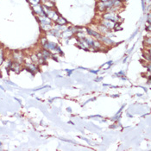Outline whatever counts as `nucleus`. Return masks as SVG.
I'll return each instance as SVG.
<instances>
[{"label":"nucleus","instance_id":"7ed1b4c3","mask_svg":"<svg viewBox=\"0 0 151 151\" xmlns=\"http://www.w3.org/2000/svg\"><path fill=\"white\" fill-rule=\"evenodd\" d=\"M10 69L14 71L16 74H19L21 71V66L18 62H11L10 65Z\"/></svg>","mask_w":151,"mask_h":151},{"label":"nucleus","instance_id":"0eeeda50","mask_svg":"<svg viewBox=\"0 0 151 151\" xmlns=\"http://www.w3.org/2000/svg\"><path fill=\"white\" fill-rule=\"evenodd\" d=\"M55 22H56V24H58V25H62V26H64L68 24V21H66L64 18L60 16H59V18L55 20Z\"/></svg>","mask_w":151,"mask_h":151},{"label":"nucleus","instance_id":"f03ea898","mask_svg":"<svg viewBox=\"0 0 151 151\" xmlns=\"http://www.w3.org/2000/svg\"><path fill=\"white\" fill-rule=\"evenodd\" d=\"M56 47L57 45L55 44L54 42H47L44 45H43V48L46 50H48V51H54L56 52Z\"/></svg>","mask_w":151,"mask_h":151},{"label":"nucleus","instance_id":"dca6fc26","mask_svg":"<svg viewBox=\"0 0 151 151\" xmlns=\"http://www.w3.org/2000/svg\"><path fill=\"white\" fill-rule=\"evenodd\" d=\"M47 39L46 38H42V40H41V42H42V46L45 44L46 42H47Z\"/></svg>","mask_w":151,"mask_h":151},{"label":"nucleus","instance_id":"f8f14e48","mask_svg":"<svg viewBox=\"0 0 151 151\" xmlns=\"http://www.w3.org/2000/svg\"><path fill=\"white\" fill-rule=\"evenodd\" d=\"M30 59H31L32 62H33L34 64H37L38 60H39V59H38V57L36 54H32L31 56H30Z\"/></svg>","mask_w":151,"mask_h":151},{"label":"nucleus","instance_id":"9d476101","mask_svg":"<svg viewBox=\"0 0 151 151\" xmlns=\"http://www.w3.org/2000/svg\"><path fill=\"white\" fill-rule=\"evenodd\" d=\"M98 30L100 31V34H106V33H108L109 32V30H108V28H106V27H104V25H102V24H100V25L98 26Z\"/></svg>","mask_w":151,"mask_h":151},{"label":"nucleus","instance_id":"423d86ee","mask_svg":"<svg viewBox=\"0 0 151 151\" xmlns=\"http://www.w3.org/2000/svg\"><path fill=\"white\" fill-rule=\"evenodd\" d=\"M100 40L103 42V43H104V45H107V46H112V45H113V44H114L113 41H112V40H110L109 37H106V36H102V37H101V39H100Z\"/></svg>","mask_w":151,"mask_h":151},{"label":"nucleus","instance_id":"ddd939ff","mask_svg":"<svg viewBox=\"0 0 151 151\" xmlns=\"http://www.w3.org/2000/svg\"><path fill=\"white\" fill-rule=\"evenodd\" d=\"M28 2H30L33 6L34 5H37L40 4V0H28Z\"/></svg>","mask_w":151,"mask_h":151},{"label":"nucleus","instance_id":"f3484780","mask_svg":"<svg viewBox=\"0 0 151 151\" xmlns=\"http://www.w3.org/2000/svg\"><path fill=\"white\" fill-rule=\"evenodd\" d=\"M145 42H146L148 43V45H150V38L148 37V39H145Z\"/></svg>","mask_w":151,"mask_h":151},{"label":"nucleus","instance_id":"a211bd4d","mask_svg":"<svg viewBox=\"0 0 151 151\" xmlns=\"http://www.w3.org/2000/svg\"><path fill=\"white\" fill-rule=\"evenodd\" d=\"M90 72H92V74H98V70H97V71H93V70H90Z\"/></svg>","mask_w":151,"mask_h":151},{"label":"nucleus","instance_id":"6ab92c4d","mask_svg":"<svg viewBox=\"0 0 151 151\" xmlns=\"http://www.w3.org/2000/svg\"><path fill=\"white\" fill-rule=\"evenodd\" d=\"M66 110H68V112H72L71 108H68V109H66Z\"/></svg>","mask_w":151,"mask_h":151},{"label":"nucleus","instance_id":"2eb2a0df","mask_svg":"<svg viewBox=\"0 0 151 151\" xmlns=\"http://www.w3.org/2000/svg\"><path fill=\"white\" fill-rule=\"evenodd\" d=\"M4 62V54H3V51L0 50V64H2Z\"/></svg>","mask_w":151,"mask_h":151},{"label":"nucleus","instance_id":"1a4fd4ad","mask_svg":"<svg viewBox=\"0 0 151 151\" xmlns=\"http://www.w3.org/2000/svg\"><path fill=\"white\" fill-rule=\"evenodd\" d=\"M98 10L99 11H106V10H107V8H106V4H104V2H103V1H100V2H98Z\"/></svg>","mask_w":151,"mask_h":151},{"label":"nucleus","instance_id":"39448f33","mask_svg":"<svg viewBox=\"0 0 151 151\" xmlns=\"http://www.w3.org/2000/svg\"><path fill=\"white\" fill-rule=\"evenodd\" d=\"M115 24L116 22H112V21H110V20H106V19H104V20L101 22V24L102 25H104V27H106L108 30H112V28L115 27Z\"/></svg>","mask_w":151,"mask_h":151},{"label":"nucleus","instance_id":"aec40b11","mask_svg":"<svg viewBox=\"0 0 151 151\" xmlns=\"http://www.w3.org/2000/svg\"><path fill=\"white\" fill-rule=\"evenodd\" d=\"M147 30H148V31H150V26L147 27Z\"/></svg>","mask_w":151,"mask_h":151},{"label":"nucleus","instance_id":"6e6552de","mask_svg":"<svg viewBox=\"0 0 151 151\" xmlns=\"http://www.w3.org/2000/svg\"><path fill=\"white\" fill-rule=\"evenodd\" d=\"M13 58H14V60L16 62H18L19 64L24 62V58H22V54H14L13 55Z\"/></svg>","mask_w":151,"mask_h":151},{"label":"nucleus","instance_id":"9b49d317","mask_svg":"<svg viewBox=\"0 0 151 151\" xmlns=\"http://www.w3.org/2000/svg\"><path fill=\"white\" fill-rule=\"evenodd\" d=\"M42 54L43 58H44L45 60H48V59L51 58V54L48 50H46V49H44V50L42 51Z\"/></svg>","mask_w":151,"mask_h":151},{"label":"nucleus","instance_id":"4468645a","mask_svg":"<svg viewBox=\"0 0 151 151\" xmlns=\"http://www.w3.org/2000/svg\"><path fill=\"white\" fill-rule=\"evenodd\" d=\"M112 65V60H110V62H107L104 66H103V68H104V69H108V68H110Z\"/></svg>","mask_w":151,"mask_h":151},{"label":"nucleus","instance_id":"20e7f679","mask_svg":"<svg viewBox=\"0 0 151 151\" xmlns=\"http://www.w3.org/2000/svg\"><path fill=\"white\" fill-rule=\"evenodd\" d=\"M86 30L87 34L90 36H93V37H95L97 40H100L101 37H102V35H101L100 33H98V32H96L94 31V30H92V28H86Z\"/></svg>","mask_w":151,"mask_h":151},{"label":"nucleus","instance_id":"f257e3e1","mask_svg":"<svg viewBox=\"0 0 151 151\" xmlns=\"http://www.w3.org/2000/svg\"><path fill=\"white\" fill-rule=\"evenodd\" d=\"M103 18H104V19H106V20H110L114 22H118V16L115 12H112V11H109L107 13H104L103 15Z\"/></svg>","mask_w":151,"mask_h":151},{"label":"nucleus","instance_id":"412c9836","mask_svg":"<svg viewBox=\"0 0 151 151\" xmlns=\"http://www.w3.org/2000/svg\"><path fill=\"white\" fill-rule=\"evenodd\" d=\"M1 144H2V143H1V142H0V146H1Z\"/></svg>","mask_w":151,"mask_h":151}]
</instances>
